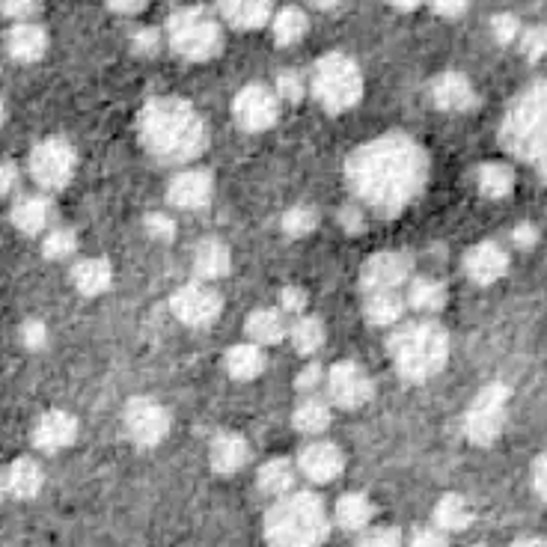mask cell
Listing matches in <instances>:
<instances>
[{"mask_svg": "<svg viewBox=\"0 0 547 547\" xmlns=\"http://www.w3.org/2000/svg\"><path fill=\"white\" fill-rule=\"evenodd\" d=\"M426 182V155L402 134L381 137L348 161L351 191L372 209L393 215L408 206Z\"/></svg>", "mask_w": 547, "mask_h": 547, "instance_id": "1", "label": "cell"}, {"mask_svg": "<svg viewBox=\"0 0 547 547\" xmlns=\"http://www.w3.org/2000/svg\"><path fill=\"white\" fill-rule=\"evenodd\" d=\"M140 137L161 161H191L206 149V122L182 99H155L140 113Z\"/></svg>", "mask_w": 547, "mask_h": 547, "instance_id": "2", "label": "cell"}, {"mask_svg": "<svg viewBox=\"0 0 547 547\" xmlns=\"http://www.w3.org/2000/svg\"><path fill=\"white\" fill-rule=\"evenodd\" d=\"M274 547H316L328 536V515L316 494H286L265 518Z\"/></svg>", "mask_w": 547, "mask_h": 547, "instance_id": "3", "label": "cell"}, {"mask_svg": "<svg viewBox=\"0 0 547 547\" xmlns=\"http://www.w3.org/2000/svg\"><path fill=\"white\" fill-rule=\"evenodd\" d=\"M390 354L396 357L399 372L408 381H426L446 363L449 339L438 325H411L390 339Z\"/></svg>", "mask_w": 547, "mask_h": 547, "instance_id": "4", "label": "cell"}, {"mask_svg": "<svg viewBox=\"0 0 547 547\" xmlns=\"http://www.w3.org/2000/svg\"><path fill=\"white\" fill-rule=\"evenodd\" d=\"M506 143L521 158L533 161L547 173V84L521 99V105L509 113Z\"/></svg>", "mask_w": 547, "mask_h": 547, "instance_id": "5", "label": "cell"}, {"mask_svg": "<svg viewBox=\"0 0 547 547\" xmlns=\"http://www.w3.org/2000/svg\"><path fill=\"white\" fill-rule=\"evenodd\" d=\"M167 39H170L173 51L182 54L185 60H194V63L212 60L220 51L218 18L197 6L179 9L167 21Z\"/></svg>", "mask_w": 547, "mask_h": 547, "instance_id": "6", "label": "cell"}, {"mask_svg": "<svg viewBox=\"0 0 547 547\" xmlns=\"http://www.w3.org/2000/svg\"><path fill=\"white\" fill-rule=\"evenodd\" d=\"M310 87H313L316 99L322 102V108H328L330 113L354 108L363 96L360 69L354 66V60H348L342 54H328L316 63Z\"/></svg>", "mask_w": 547, "mask_h": 547, "instance_id": "7", "label": "cell"}, {"mask_svg": "<svg viewBox=\"0 0 547 547\" xmlns=\"http://www.w3.org/2000/svg\"><path fill=\"white\" fill-rule=\"evenodd\" d=\"M75 149L66 137H45L30 152V176L45 191H60L75 176Z\"/></svg>", "mask_w": 547, "mask_h": 547, "instance_id": "8", "label": "cell"}, {"mask_svg": "<svg viewBox=\"0 0 547 547\" xmlns=\"http://www.w3.org/2000/svg\"><path fill=\"white\" fill-rule=\"evenodd\" d=\"M506 402H509V390L503 384L485 387L473 399V405H470V411L464 417L467 438L473 440V443H482V446L494 443L497 435L503 432V426H506Z\"/></svg>", "mask_w": 547, "mask_h": 547, "instance_id": "9", "label": "cell"}, {"mask_svg": "<svg viewBox=\"0 0 547 547\" xmlns=\"http://www.w3.org/2000/svg\"><path fill=\"white\" fill-rule=\"evenodd\" d=\"M125 432L140 446H158L170 432V414L155 399H131L125 408Z\"/></svg>", "mask_w": 547, "mask_h": 547, "instance_id": "10", "label": "cell"}, {"mask_svg": "<svg viewBox=\"0 0 547 547\" xmlns=\"http://www.w3.org/2000/svg\"><path fill=\"white\" fill-rule=\"evenodd\" d=\"M235 119L241 128L247 131H265L277 122L280 116V99L277 93H271L268 87H259V84H250L244 87L238 96H235Z\"/></svg>", "mask_w": 547, "mask_h": 547, "instance_id": "11", "label": "cell"}, {"mask_svg": "<svg viewBox=\"0 0 547 547\" xmlns=\"http://www.w3.org/2000/svg\"><path fill=\"white\" fill-rule=\"evenodd\" d=\"M173 313L179 316V322H185L191 328H206L218 319V292H212L209 286H200V283L185 286L173 295Z\"/></svg>", "mask_w": 547, "mask_h": 547, "instance_id": "12", "label": "cell"}, {"mask_svg": "<svg viewBox=\"0 0 547 547\" xmlns=\"http://www.w3.org/2000/svg\"><path fill=\"white\" fill-rule=\"evenodd\" d=\"M328 387L333 402L339 408H348V411H354L372 399V381L363 375V369L357 363H336L330 369Z\"/></svg>", "mask_w": 547, "mask_h": 547, "instance_id": "13", "label": "cell"}, {"mask_svg": "<svg viewBox=\"0 0 547 547\" xmlns=\"http://www.w3.org/2000/svg\"><path fill=\"white\" fill-rule=\"evenodd\" d=\"M411 274V259L405 253H378L363 265V286L372 289H396Z\"/></svg>", "mask_w": 547, "mask_h": 547, "instance_id": "14", "label": "cell"}, {"mask_svg": "<svg viewBox=\"0 0 547 547\" xmlns=\"http://www.w3.org/2000/svg\"><path fill=\"white\" fill-rule=\"evenodd\" d=\"M212 191H215V182L206 170H188V173H179L170 188H167V197L176 209H203L209 200H212Z\"/></svg>", "mask_w": 547, "mask_h": 547, "instance_id": "15", "label": "cell"}, {"mask_svg": "<svg viewBox=\"0 0 547 547\" xmlns=\"http://www.w3.org/2000/svg\"><path fill=\"white\" fill-rule=\"evenodd\" d=\"M78 438V420L66 411H48L39 417L36 429H33V443L42 452H60L66 446H72Z\"/></svg>", "mask_w": 547, "mask_h": 547, "instance_id": "16", "label": "cell"}, {"mask_svg": "<svg viewBox=\"0 0 547 547\" xmlns=\"http://www.w3.org/2000/svg\"><path fill=\"white\" fill-rule=\"evenodd\" d=\"M464 268H467V277L479 286H488V283H497L506 268H509V256L500 244L494 241H485V244H476L467 259H464Z\"/></svg>", "mask_w": 547, "mask_h": 547, "instance_id": "17", "label": "cell"}, {"mask_svg": "<svg viewBox=\"0 0 547 547\" xmlns=\"http://www.w3.org/2000/svg\"><path fill=\"white\" fill-rule=\"evenodd\" d=\"M48 51V33L33 21H18L6 33V54L15 63H36Z\"/></svg>", "mask_w": 547, "mask_h": 547, "instance_id": "18", "label": "cell"}, {"mask_svg": "<svg viewBox=\"0 0 547 547\" xmlns=\"http://www.w3.org/2000/svg\"><path fill=\"white\" fill-rule=\"evenodd\" d=\"M432 99L440 110H449V113H464L476 105V93H473V84L458 75V72H446L440 75L438 81L432 84Z\"/></svg>", "mask_w": 547, "mask_h": 547, "instance_id": "19", "label": "cell"}, {"mask_svg": "<svg viewBox=\"0 0 547 547\" xmlns=\"http://www.w3.org/2000/svg\"><path fill=\"white\" fill-rule=\"evenodd\" d=\"M342 464H345L342 461V452L333 443H313L301 455V470L313 482H330V479H336L339 470H342Z\"/></svg>", "mask_w": 547, "mask_h": 547, "instance_id": "20", "label": "cell"}, {"mask_svg": "<svg viewBox=\"0 0 547 547\" xmlns=\"http://www.w3.org/2000/svg\"><path fill=\"white\" fill-rule=\"evenodd\" d=\"M218 9L232 27L253 30V27H262L271 18L274 0H218Z\"/></svg>", "mask_w": 547, "mask_h": 547, "instance_id": "21", "label": "cell"}, {"mask_svg": "<svg viewBox=\"0 0 547 547\" xmlns=\"http://www.w3.org/2000/svg\"><path fill=\"white\" fill-rule=\"evenodd\" d=\"M54 218V206L48 197H21L12 206V223L24 232V235H39L51 226Z\"/></svg>", "mask_w": 547, "mask_h": 547, "instance_id": "22", "label": "cell"}, {"mask_svg": "<svg viewBox=\"0 0 547 547\" xmlns=\"http://www.w3.org/2000/svg\"><path fill=\"white\" fill-rule=\"evenodd\" d=\"M3 482H6V491H12V497L30 500V497H36L42 491L45 473H42V467L33 458H18L6 470V479Z\"/></svg>", "mask_w": 547, "mask_h": 547, "instance_id": "23", "label": "cell"}, {"mask_svg": "<svg viewBox=\"0 0 547 547\" xmlns=\"http://www.w3.org/2000/svg\"><path fill=\"white\" fill-rule=\"evenodd\" d=\"M247 455H250V449L241 435H218L212 440L209 461L218 473H238L247 464Z\"/></svg>", "mask_w": 547, "mask_h": 547, "instance_id": "24", "label": "cell"}, {"mask_svg": "<svg viewBox=\"0 0 547 547\" xmlns=\"http://www.w3.org/2000/svg\"><path fill=\"white\" fill-rule=\"evenodd\" d=\"M72 283L81 295L96 298L110 289V265L105 259H81L72 268Z\"/></svg>", "mask_w": 547, "mask_h": 547, "instance_id": "25", "label": "cell"}, {"mask_svg": "<svg viewBox=\"0 0 547 547\" xmlns=\"http://www.w3.org/2000/svg\"><path fill=\"white\" fill-rule=\"evenodd\" d=\"M262 369H265V354H262V348H259L256 342H253V345L244 342V345L229 348V354H226V372H229L232 378L250 381V378H259Z\"/></svg>", "mask_w": 547, "mask_h": 547, "instance_id": "26", "label": "cell"}, {"mask_svg": "<svg viewBox=\"0 0 547 547\" xmlns=\"http://www.w3.org/2000/svg\"><path fill=\"white\" fill-rule=\"evenodd\" d=\"M405 310V301L396 295V289H372L366 298V319L372 325H393L399 322Z\"/></svg>", "mask_w": 547, "mask_h": 547, "instance_id": "27", "label": "cell"}, {"mask_svg": "<svg viewBox=\"0 0 547 547\" xmlns=\"http://www.w3.org/2000/svg\"><path fill=\"white\" fill-rule=\"evenodd\" d=\"M473 521V512H470V503L458 494H446L440 497V503L435 506V524L438 530L446 533H458V530H467Z\"/></svg>", "mask_w": 547, "mask_h": 547, "instance_id": "28", "label": "cell"}, {"mask_svg": "<svg viewBox=\"0 0 547 547\" xmlns=\"http://www.w3.org/2000/svg\"><path fill=\"white\" fill-rule=\"evenodd\" d=\"M232 259H229V250L226 244L220 241H203L194 253V271L203 277V280H218L229 271Z\"/></svg>", "mask_w": 547, "mask_h": 547, "instance_id": "29", "label": "cell"}, {"mask_svg": "<svg viewBox=\"0 0 547 547\" xmlns=\"http://www.w3.org/2000/svg\"><path fill=\"white\" fill-rule=\"evenodd\" d=\"M295 485V467L286 458H271L259 470V488L271 497H286Z\"/></svg>", "mask_w": 547, "mask_h": 547, "instance_id": "30", "label": "cell"}, {"mask_svg": "<svg viewBox=\"0 0 547 547\" xmlns=\"http://www.w3.org/2000/svg\"><path fill=\"white\" fill-rule=\"evenodd\" d=\"M476 182H479L482 197H488V200H503V197H509V194H512V188H515V176H512V170H509L506 164H497V161H494V164L479 167Z\"/></svg>", "mask_w": 547, "mask_h": 547, "instance_id": "31", "label": "cell"}, {"mask_svg": "<svg viewBox=\"0 0 547 547\" xmlns=\"http://www.w3.org/2000/svg\"><path fill=\"white\" fill-rule=\"evenodd\" d=\"M307 30H310V21L298 6H286L274 18V42L277 45H295L307 36Z\"/></svg>", "mask_w": 547, "mask_h": 547, "instance_id": "32", "label": "cell"}, {"mask_svg": "<svg viewBox=\"0 0 547 547\" xmlns=\"http://www.w3.org/2000/svg\"><path fill=\"white\" fill-rule=\"evenodd\" d=\"M372 518V503L363 494H345L336 503V524L342 530H363Z\"/></svg>", "mask_w": 547, "mask_h": 547, "instance_id": "33", "label": "cell"}, {"mask_svg": "<svg viewBox=\"0 0 547 547\" xmlns=\"http://www.w3.org/2000/svg\"><path fill=\"white\" fill-rule=\"evenodd\" d=\"M247 336L256 345H274V342H280L286 336V325H283L280 313H274V310H256L247 319Z\"/></svg>", "mask_w": 547, "mask_h": 547, "instance_id": "34", "label": "cell"}, {"mask_svg": "<svg viewBox=\"0 0 547 547\" xmlns=\"http://www.w3.org/2000/svg\"><path fill=\"white\" fill-rule=\"evenodd\" d=\"M330 426V411L325 402L319 399H307L298 405L295 411V429L304 432V435H322Z\"/></svg>", "mask_w": 547, "mask_h": 547, "instance_id": "35", "label": "cell"}, {"mask_svg": "<svg viewBox=\"0 0 547 547\" xmlns=\"http://www.w3.org/2000/svg\"><path fill=\"white\" fill-rule=\"evenodd\" d=\"M292 345L301 354H313L325 345V325L319 319H298L292 328Z\"/></svg>", "mask_w": 547, "mask_h": 547, "instance_id": "36", "label": "cell"}, {"mask_svg": "<svg viewBox=\"0 0 547 547\" xmlns=\"http://www.w3.org/2000/svg\"><path fill=\"white\" fill-rule=\"evenodd\" d=\"M75 250H78V235H75L72 229H66V226L51 229V232L45 235V241H42V253H45L48 259H54V262L69 259Z\"/></svg>", "mask_w": 547, "mask_h": 547, "instance_id": "37", "label": "cell"}, {"mask_svg": "<svg viewBox=\"0 0 547 547\" xmlns=\"http://www.w3.org/2000/svg\"><path fill=\"white\" fill-rule=\"evenodd\" d=\"M411 304L417 307V310H426V313H435L440 310L443 304H446V289L435 283V280H417L414 286H411Z\"/></svg>", "mask_w": 547, "mask_h": 547, "instance_id": "38", "label": "cell"}, {"mask_svg": "<svg viewBox=\"0 0 547 547\" xmlns=\"http://www.w3.org/2000/svg\"><path fill=\"white\" fill-rule=\"evenodd\" d=\"M518 48L527 60H542L547 54V27H527L518 36Z\"/></svg>", "mask_w": 547, "mask_h": 547, "instance_id": "39", "label": "cell"}, {"mask_svg": "<svg viewBox=\"0 0 547 547\" xmlns=\"http://www.w3.org/2000/svg\"><path fill=\"white\" fill-rule=\"evenodd\" d=\"M491 33L500 45H512L521 36V21L512 12H500V15L491 18Z\"/></svg>", "mask_w": 547, "mask_h": 547, "instance_id": "40", "label": "cell"}, {"mask_svg": "<svg viewBox=\"0 0 547 547\" xmlns=\"http://www.w3.org/2000/svg\"><path fill=\"white\" fill-rule=\"evenodd\" d=\"M283 229H286L289 235H298V238L307 235V232H313V229H316V212H313L310 206H298V209L286 212Z\"/></svg>", "mask_w": 547, "mask_h": 547, "instance_id": "41", "label": "cell"}, {"mask_svg": "<svg viewBox=\"0 0 547 547\" xmlns=\"http://www.w3.org/2000/svg\"><path fill=\"white\" fill-rule=\"evenodd\" d=\"M274 93H277V99H283V102H301V96H304V81H301V75H298V72H280V75H277V84H274Z\"/></svg>", "mask_w": 547, "mask_h": 547, "instance_id": "42", "label": "cell"}, {"mask_svg": "<svg viewBox=\"0 0 547 547\" xmlns=\"http://www.w3.org/2000/svg\"><path fill=\"white\" fill-rule=\"evenodd\" d=\"M42 0H0V12L12 21H27L39 12Z\"/></svg>", "mask_w": 547, "mask_h": 547, "instance_id": "43", "label": "cell"}, {"mask_svg": "<svg viewBox=\"0 0 547 547\" xmlns=\"http://www.w3.org/2000/svg\"><path fill=\"white\" fill-rule=\"evenodd\" d=\"M21 342L27 345V348H45V342H48V328L39 322V319H27L24 325H21Z\"/></svg>", "mask_w": 547, "mask_h": 547, "instance_id": "44", "label": "cell"}, {"mask_svg": "<svg viewBox=\"0 0 547 547\" xmlns=\"http://www.w3.org/2000/svg\"><path fill=\"white\" fill-rule=\"evenodd\" d=\"M158 45H161V36H158L155 30H149V27L137 30L134 39H131V48H134L137 54H143V57H152V54L158 51Z\"/></svg>", "mask_w": 547, "mask_h": 547, "instance_id": "45", "label": "cell"}, {"mask_svg": "<svg viewBox=\"0 0 547 547\" xmlns=\"http://www.w3.org/2000/svg\"><path fill=\"white\" fill-rule=\"evenodd\" d=\"M146 232L155 238V241H170L173 238V220L167 218V215H149L146 218Z\"/></svg>", "mask_w": 547, "mask_h": 547, "instance_id": "46", "label": "cell"}, {"mask_svg": "<svg viewBox=\"0 0 547 547\" xmlns=\"http://www.w3.org/2000/svg\"><path fill=\"white\" fill-rule=\"evenodd\" d=\"M512 244L518 250H533L539 244V229L533 223H518L515 232H512Z\"/></svg>", "mask_w": 547, "mask_h": 547, "instance_id": "47", "label": "cell"}, {"mask_svg": "<svg viewBox=\"0 0 547 547\" xmlns=\"http://www.w3.org/2000/svg\"><path fill=\"white\" fill-rule=\"evenodd\" d=\"M357 547H402V542H399L396 530H375V533L363 536Z\"/></svg>", "mask_w": 547, "mask_h": 547, "instance_id": "48", "label": "cell"}, {"mask_svg": "<svg viewBox=\"0 0 547 547\" xmlns=\"http://www.w3.org/2000/svg\"><path fill=\"white\" fill-rule=\"evenodd\" d=\"M18 188V167L12 161H0V197H9Z\"/></svg>", "mask_w": 547, "mask_h": 547, "instance_id": "49", "label": "cell"}, {"mask_svg": "<svg viewBox=\"0 0 547 547\" xmlns=\"http://www.w3.org/2000/svg\"><path fill=\"white\" fill-rule=\"evenodd\" d=\"M304 307H307V295H304V289H283V310L286 313H304Z\"/></svg>", "mask_w": 547, "mask_h": 547, "instance_id": "50", "label": "cell"}, {"mask_svg": "<svg viewBox=\"0 0 547 547\" xmlns=\"http://www.w3.org/2000/svg\"><path fill=\"white\" fill-rule=\"evenodd\" d=\"M533 488H536V494L547 503V452L539 455V461L533 464Z\"/></svg>", "mask_w": 547, "mask_h": 547, "instance_id": "51", "label": "cell"}, {"mask_svg": "<svg viewBox=\"0 0 547 547\" xmlns=\"http://www.w3.org/2000/svg\"><path fill=\"white\" fill-rule=\"evenodd\" d=\"M408 547H449V545H446V539L440 536V530H420V533H414V539H411V545Z\"/></svg>", "mask_w": 547, "mask_h": 547, "instance_id": "52", "label": "cell"}, {"mask_svg": "<svg viewBox=\"0 0 547 547\" xmlns=\"http://www.w3.org/2000/svg\"><path fill=\"white\" fill-rule=\"evenodd\" d=\"M467 3H470V0H432L435 12L443 15V18H458V15L467 9Z\"/></svg>", "mask_w": 547, "mask_h": 547, "instance_id": "53", "label": "cell"}, {"mask_svg": "<svg viewBox=\"0 0 547 547\" xmlns=\"http://www.w3.org/2000/svg\"><path fill=\"white\" fill-rule=\"evenodd\" d=\"M116 15H137L149 0H105Z\"/></svg>", "mask_w": 547, "mask_h": 547, "instance_id": "54", "label": "cell"}, {"mask_svg": "<svg viewBox=\"0 0 547 547\" xmlns=\"http://www.w3.org/2000/svg\"><path fill=\"white\" fill-rule=\"evenodd\" d=\"M316 381H319V369H316V366H310V369L298 378V387H301V390H313V387H316Z\"/></svg>", "mask_w": 547, "mask_h": 547, "instance_id": "55", "label": "cell"}, {"mask_svg": "<svg viewBox=\"0 0 547 547\" xmlns=\"http://www.w3.org/2000/svg\"><path fill=\"white\" fill-rule=\"evenodd\" d=\"M342 223H345L348 229H357V226H360V215H357L354 209H345V212H342Z\"/></svg>", "mask_w": 547, "mask_h": 547, "instance_id": "56", "label": "cell"}, {"mask_svg": "<svg viewBox=\"0 0 547 547\" xmlns=\"http://www.w3.org/2000/svg\"><path fill=\"white\" fill-rule=\"evenodd\" d=\"M512 547H547V542L536 539V536H527V539H518Z\"/></svg>", "mask_w": 547, "mask_h": 547, "instance_id": "57", "label": "cell"}, {"mask_svg": "<svg viewBox=\"0 0 547 547\" xmlns=\"http://www.w3.org/2000/svg\"><path fill=\"white\" fill-rule=\"evenodd\" d=\"M393 6H399V9H414V6H420L423 0H390Z\"/></svg>", "mask_w": 547, "mask_h": 547, "instance_id": "58", "label": "cell"}, {"mask_svg": "<svg viewBox=\"0 0 547 547\" xmlns=\"http://www.w3.org/2000/svg\"><path fill=\"white\" fill-rule=\"evenodd\" d=\"M313 6H319V9H330V6H336L339 0H310Z\"/></svg>", "mask_w": 547, "mask_h": 547, "instance_id": "59", "label": "cell"}, {"mask_svg": "<svg viewBox=\"0 0 547 547\" xmlns=\"http://www.w3.org/2000/svg\"><path fill=\"white\" fill-rule=\"evenodd\" d=\"M3 116H6V108H3V99H0V122H3Z\"/></svg>", "mask_w": 547, "mask_h": 547, "instance_id": "60", "label": "cell"}, {"mask_svg": "<svg viewBox=\"0 0 547 547\" xmlns=\"http://www.w3.org/2000/svg\"><path fill=\"white\" fill-rule=\"evenodd\" d=\"M3 488H6V482H3V479H0V497H3Z\"/></svg>", "mask_w": 547, "mask_h": 547, "instance_id": "61", "label": "cell"}]
</instances>
